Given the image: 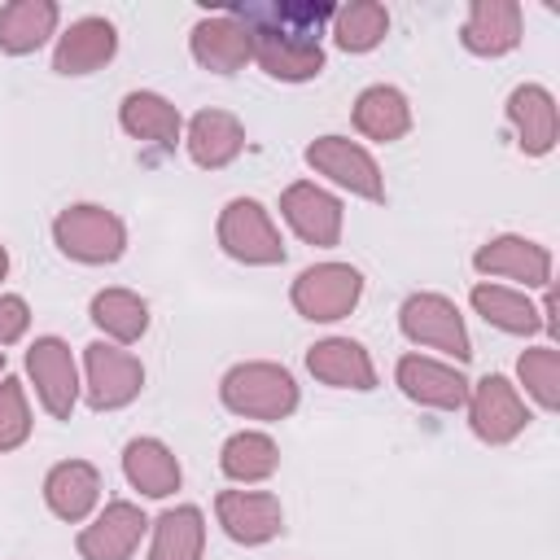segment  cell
I'll return each instance as SVG.
<instances>
[{"instance_id": "1", "label": "cell", "mask_w": 560, "mask_h": 560, "mask_svg": "<svg viewBox=\"0 0 560 560\" xmlns=\"http://www.w3.org/2000/svg\"><path fill=\"white\" fill-rule=\"evenodd\" d=\"M236 18L249 31L254 61L271 79L302 83L324 70L319 35H324V22H332V9L302 4V0H262V4H245Z\"/></svg>"}, {"instance_id": "2", "label": "cell", "mask_w": 560, "mask_h": 560, "mask_svg": "<svg viewBox=\"0 0 560 560\" xmlns=\"http://www.w3.org/2000/svg\"><path fill=\"white\" fill-rule=\"evenodd\" d=\"M219 394L223 407L245 420H284L298 407V385L280 363H236Z\"/></svg>"}, {"instance_id": "3", "label": "cell", "mask_w": 560, "mask_h": 560, "mask_svg": "<svg viewBox=\"0 0 560 560\" xmlns=\"http://www.w3.org/2000/svg\"><path fill=\"white\" fill-rule=\"evenodd\" d=\"M52 236L61 245L66 258L74 262H114L127 245V232H122V219L105 206H70L57 214L52 223Z\"/></svg>"}, {"instance_id": "4", "label": "cell", "mask_w": 560, "mask_h": 560, "mask_svg": "<svg viewBox=\"0 0 560 560\" xmlns=\"http://www.w3.org/2000/svg\"><path fill=\"white\" fill-rule=\"evenodd\" d=\"M398 324H402V332H407L416 346H433V350H442V354H451V359H459V363L472 359L468 328H464L455 302L442 298V293H411V298L402 302V311H398Z\"/></svg>"}, {"instance_id": "5", "label": "cell", "mask_w": 560, "mask_h": 560, "mask_svg": "<svg viewBox=\"0 0 560 560\" xmlns=\"http://www.w3.org/2000/svg\"><path fill=\"white\" fill-rule=\"evenodd\" d=\"M219 245L232 258H241V262H258V267L284 262L280 232H276L271 214L254 197H236V201L223 206V214H219Z\"/></svg>"}, {"instance_id": "6", "label": "cell", "mask_w": 560, "mask_h": 560, "mask_svg": "<svg viewBox=\"0 0 560 560\" xmlns=\"http://www.w3.org/2000/svg\"><path fill=\"white\" fill-rule=\"evenodd\" d=\"M359 293H363V276L350 262H319L293 280V306H298V315H306L315 324L350 315Z\"/></svg>"}, {"instance_id": "7", "label": "cell", "mask_w": 560, "mask_h": 560, "mask_svg": "<svg viewBox=\"0 0 560 560\" xmlns=\"http://www.w3.org/2000/svg\"><path fill=\"white\" fill-rule=\"evenodd\" d=\"M83 363H88V402L96 411H114V407H127L140 385H144V368L136 354L109 346V341H92L83 350Z\"/></svg>"}, {"instance_id": "8", "label": "cell", "mask_w": 560, "mask_h": 560, "mask_svg": "<svg viewBox=\"0 0 560 560\" xmlns=\"http://www.w3.org/2000/svg\"><path fill=\"white\" fill-rule=\"evenodd\" d=\"M468 420H472V433L481 442L503 446V442H512L525 429L529 411H525L516 385L494 372V376H481L477 389H468Z\"/></svg>"}, {"instance_id": "9", "label": "cell", "mask_w": 560, "mask_h": 560, "mask_svg": "<svg viewBox=\"0 0 560 560\" xmlns=\"http://www.w3.org/2000/svg\"><path fill=\"white\" fill-rule=\"evenodd\" d=\"M306 162L328 175L332 184L350 188L354 197H368V201H381L385 197V184H381V171L372 162V153L346 136H319L315 144H306Z\"/></svg>"}, {"instance_id": "10", "label": "cell", "mask_w": 560, "mask_h": 560, "mask_svg": "<svg viewBox=\"0 0 560 560\" xmlns=\"http://www.w3.org/2000/svg\"><path fill=\"white\" fill-rule=\"evenodd\" d=\"M26 372L35 381V394L44 402L48 416L66 420L74 398H79V372H74V354L61 337H39L31 350H26Z\"/></svg>"}, {"instance_id": "11", "label": "cell", "mask_w": 560, "mask_h": 560, "mask_svg": "<svg viewBox=\"0 0 560 560\" xmlns=\"http://www.w3.org/2000/svg\"><path fill=\"white\" fill-rule=\"evenodd\" d=\"M214 512H219V525L232 542H245V547H258V542H271L284 525V512H280V499L267 494V490H223L214 499Z\"/></svg>"}, {"instance_id": "12", "label": "cell", "mask_w": 560, "mask_h": 560, "mask_svg": "<svg viewBox=\"0 0 560 560\" xmlns=\"http://www.w3.org/2000/svg\"><path fill=\"white\" fill-rule=\"evenodd\" d=\"M144 529H149L144 512H140L136 503H127V499H114V503H105V512L79 534L74 547H79L83 560H131V551L140 547Z\"/></svg>"}, {"instance_id": "13", "label": "cell", "mask_w": 560, "mask_h": 560, "mask_svg": "<svg viewBox=\"0 0 560 560\" xmlns=\"http://www.w3.org/2000/svg\"><path fill=\"white\" fill-rule=\"evenodd\" d=\"M280 214H284V223H289L306 245L328 249V245L341 241V201H337L332 192L306 184V179L284 188V197H280Z\"/></svg>"}, {"instance_id": "14", "label": "cell", "mask_w": 560, "mask_h": 560, "mask_svg": "<svg viewBox=\"0 0 560 560\" xmlns=\"http://www.w3.org/2000/svg\"><path fill=\"white\" fill-rule=\"evenodd\" d=\"M398 389L411 402L438 407V411H455L468 402V381L451 363H438L429 354H402L398 359Z\"/></svg>"}, {"instance_id": "15", "label": "cell", "mask_w": 560, "mask_h": 560, "mask_svg": "<svg viewBox=\"0 0 560 560\" xmlns=\"http://www.w3.org/2000/svg\"><path fill=\"white\" fill-rule=\"evenodd\" d=\"M472 267L486 271V276L521 280L525 289H538V284L551 280V254L538 241H525V236H494V241H486L472 254Z\"/></svg>"}, {"instance_id": "16", "label": "cell", "mask_w": 560, "mask_h": 560, "mask_svg": "<svg viewBox=\"0 0 560 560\" xmlns=\"http://www.w3.org/2000/svg\"><path fill=\"white\" fill-rule=\"evenodd\" d=\"M192 57L214 70V74H236L249 57H254V44H249V31L236 13H214V18H201L192 26Z\"/></svg>"}, {"instance_id": "17", "label": "cell", "mask_w": 560, "mask_h": 560, "mask_svg": "<svg viewBox=\"0 0 560 560\" xmlns=\"http://www.w3.org/2000/svg\"><path fill=\"white\" fill-rule=\"evenodd\" d=\"M306 368H311L315 381L337 385V389H372L376 385V368H372L368 350L350 337H328V341L311 346Z\"/></svg>"}, {"instance_id": "18", "label": "cell", "mask_w": 560, "mask_h": 560, "mask_svg": "<svg viewBox=\"0 0 560 560\" xmlns=\"http://www.w3.org/2000/svg\"><path fill=\"white\" fill-rule=\"evenodd\" d=\"M521 44V4L512 0H477L464 22V48L481 57L512 52Z\"/></svg>"}, {"instance_id": "19", "label": "cell", "mask_w": 560, "mask_h": 560, "mask_svg": "<svg viewBox=\"0 0 560 560\" xmlns=\"http://www.w3.org/2000/svg\"><path fill=\"white\" fill-rule=\"evenodd\" d=\"M118 48V35L105 18H79L70 22V31L57 39V52H52V66L61 74H88L96 66H105Z\"/></svg>"}, {"instance_id": "20", "label": "cell", "mask_w": 560, "mask_h": 560, "mask_svg": "<svg viewBox=\"0 0 560 560\" xmlns=\"http://www.w3.org/2000/svg\"><path fill=\"white\" fill-rule=\"evenodd\" d=\"M44 499L61 521H83L101 499V472L88 459H66L44 477Z\"/></svg>"}, {"instance_id": "21", "label": "cell", "mask_w": 560, "mask_h": 560, "mask_svg": "<svg viewBox=\"0 0 560 560\" xmlns=\"http://www.w3.org/2000/svg\"><path fill=\"white\" fill-rule=\"evenodd\" d=\"M508 118L516 122L521 131V149L529 158H542L556 149V101L547 88L538 83H521L512 96H508Z\"/></svg>"}, {"instance_id": "22", "label": "cell", "mask_w": 560, "mask_h": 560, "mask_svg": "<svg viewBox=\"0 0 560 560\" xmlns=\"http://www.w3.org/2000/svg\"><path fill=\"white\" fill-rule=\"evenodd\" d=\"M241 149H245V127L236 122V114H228V109H201L188 122V153H192L197 166L219 171Z\"/></svg>"}, {"instance_id": "23", "label": "cell", "mask_w": 560, "mask_h": 560, "mask_svg": "<svg viewBox=\"0 0 560 560\" xmlns=\"http://www.w3.org/2000/svg\"><path fill=\"white\" fill-rule=\"evenodd\" d=\"M122 472L149 499H166L171 490H179V459L158 438H131L122 451Z\"/></svg>"}, {"instance_id": "24", "label": "cell", "mask_w": 560, "mask_h": 560, "mask_svg": "<svg viewBox=\"0 0 560 560\" xmlns=\"http://www.w3.org/2000/svg\"><path fill=\"white\" fill-rule=\"evenodd\" d=\"M354 127H359L368 140H381V144L402 140L407 127H411L407 96H402L398 88H389V83H376V88L359 92V101H354Z\"/></svg>"}, {"instance_id": "25", "label": "cell", "mask_w": 560, "mask_h": 560, "mask_svg": "<svg viewBox=\"0 0 560 560\" xmlns=\"http://www.w3.org/2000/svg\"><path fill=\"white\" fill-rule=\"evenodd\" d=\"M57 26L52 0H13L0 9V48L4 52H35Z\"/></svg>"}, {"instance_id": "26", "label": "cell", "mask_w": 560, "mask_h": 560, "mask_svg": "<svg viewBox=\"0 0 560 560\" xmlns=\"http://www.w3.org/2000/svg\"><path fill=\"white\" fill-rule=\"evenodd\" d=\"M472 306H477V315H486V324L516 332V337H529L542 328V311H534L529 298L508 284H486V280L472 284Z\"/></svg>"}, {"instance_id": "27", "label": "cell", "mask_w": 560, "mask_h": 560, "mask_svg": "<svg viewBox=\"0 0 560 560\" xmlns=\"http://www.w3.org/2000/svg\"><path fill=\"white\" fill-rule=\"evenodd\" d=\"M201 542H206V521L192 503H184L153 521L149 560H201Z\"/></svg>"}, {"instance_id": "28", "label": "cell", "mask_w": 560, "mask_h": 560, "mask_svg": "<svg viewBox=\"0 0 560 560\" xmlns=\"http://www.w3.org/2000/svg\"><path fill=\"white\" fill-rule=\"evenodd\" d=\"M118 118H122L127 136H136V140H153L162 149H171L179 140V109L166 96H158V92L122 96V114Z\"/></svg>"}, {"instance_id": "29", "label": "cell", "mask_w": 560, "mask_h": 560, "mask_svg": "<svg viewBox=\"0 0 560 560\" xmlns=\"http://www.w3.org/2000/svg\"><path fill=\"white\" fill-rule=\"evenodd\" d=\"M219 464H223V472H228L232 481H245V486H249V481H267V477L276 472L280 451H276V442H271L267 433L245 429V433H232V438L223 442Z\"/></svg>"}, {"instance_id": "30", "label": "cell", "mask_w": 560, "mask_h": 560, "mask_svg": "<svg viewBox=\"0 0 560 560\" xmlns=\"http://www.w3.org/2000/svg\"><path fill=\"white\" fill-rule=\"evenodd\" d=\"M92 319H96V328H105V337L127 346L149 328V306L131 289H101L92 298Z\"/></svg>"}, {"instance_id": "31", "label": "cell", "mask_w": 560, "mask_h": 560, "mask_svg": "<svg viewBox=\"0 0 560 560\" xmlns=\"http://www.w3.org/2000/svg\"><path fill=\"white\" fill-rule=\"evenodd\" d=\"M385 31H389V13L376 0H359V4H346V9L332 13V35H337V44L346 52L376 48L385 39Z\"/></svg>"}, {"instance_id": "32", "label": "cell", "mask_w": 560, "mask_h": 560, "mask_svg": "<svg viewBox=\"0 0 560 560\" xmlns=\"http://www.w3.org/2000/svg\"><path fill=\"white\" fill-rule=\"evenodd\" d=\"M516 372H521V381H525V389L534 394L538 407H547V411L560 407V350L556 346L525 350L521 363H516Z\"/></svg>"}, {"instance_id": "33", "label": "cell", "mask_w": 560, "mask_h": 560, "mask_svg": "<svg viewBox=\"0 0 560 560\" xmlns=\"http://www.w3.org/2000/svg\"><path fill=\"white\" fill-rule=\"evenodd\" d=\"M31 433V411H26V394L22 381L0 376V451L22 446Z\"/></svg>"}, {"instance_id": "34", "label": "cell", "mask_w": 560, "mask_h": 560, "mask_svg": "<svg viewBox=\"0 0 560 560\" xmlns=\"http://www.w3.org/2000/svg\"><path fill=\"white\" fill-rule=\"evenodd\" d=\"M26 324H31L26 302H22V298H13V293H4V298H0V346L18 341V337L26 332Z\"/></svg>"}, {"instance_id": "35", "label": "cell", "mask_w": 560, "mask_h": 560, "mask_svg": "<svg viewBox=\"0 0 560 560\" xmlns=\"http://www.w3.org/2000/svg\"><path fill=\"white\" fill-rule=\"evenodd\" d=\"M4 271H9V254H4V245H0V280H4Z\"/></svg>"}, {"instance_id": "36", "label": "cell", "mask_w": 560, "mask_h": 560, "mask_svg": "<svg viewBox=\"0 0 560 560\" xmlns=\"http://www.w3.org/2000/svg\"><path fill=\"white\" fill-rule=\"evenodd\" d=\"M0 372H4V350H0Z\"/></svg>"}]
</instances>
